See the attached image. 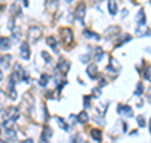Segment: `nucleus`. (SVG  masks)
Returning <instances> with one entry per match:
<instances>
[{
	"mask_svg": "<svg viewBox=\"0 0 151 143\" xmlns=\"http://www.w3.org/2000/svg\"><path fill=\"white\" fill-rule=\"evenodd\" d=\"M76 119H77V122H78V123H81V124H86V123L88 122L89 117H88L87 112H84V110H83V112H81V113L78 114L77 118H76Z\"/></svg>",
	"mask_w": 151,
	"mask_h": 143,
	"instance_id": "obj_18",
	"label": "nucleus"
},
{
	"mask_svg": "<svg viewBox=\"0 0 151 143\" xmlns=\"http://www.w3.org/2000/svg\"><path fill=\"white\" fill-rule=\"evenodd\" d=\"M107 8H108V12H110L111 15H116L117 12H119V5H117V0H108Z\"/></svg>",
	"mask_w": 151,
	"mask_h": 143,
	"instance_id": "obj_13",
	"label": "nucleus"
},
{
	"mask_svg": "<svg viewBox=\"0 0 151 143\" xmlns=\"http://www.w3.org/2000/svg\"><path fill=\"white\" fill-rule=\"evenodd\" d=\"M1 143H5V142H1Z\"/></svg>",
	"mask_w": 151,
	"mask_h": 143,
	"instance_id": "obj_49",
	"label": "nucleus"
},
{
	"mask_svg": "<svg viewBox=\"0 0 151 143\" xmlns=\"http://www.w3.org/2000/svg\"><path fill=\"white\" fill-rule=\"evenodd\" d=\"M131 39H132V37H131L130 34H124L121 38H119V39H117V42H119V43H116V46L119 47V46L124 45V43H127V42L131 41Z\"/></svg>",
	"mask_w": 151,
	"mask_h": 143,
	"instance_id": "obj_23",
	"label": "nucleus"
},
{
	"mask_svg": "<svg viewBox=\"0 0 151 143\" xmlns=\"http://www.w3.org/2000/svg\"><path fill=\"white\" fill-rule=\"evenodd\" d=\"M142 93H144V85L141 84V82H139L137 84V88H136V90H135V95L140 96V95H142Z\"/></svg>",
	"mask_w": 151,
	"mask_h": 143,
	"instance_id": "obj_30",
	"label": "nucleus"
},
{
	"mask_svg": "<svg viewBox=\"0 0 151 143\" xmlns=\"http://www.w3.org/2000/svg\"><path fill=\"white\" fill-rule=\"evenodd\" d=\"M39 143H48V138H45V137L42 136V137H40V141H39Z\"/></svg>",
	"mask_w": 151,
	"mask_h": 143,
	"instance_id": "obj_41",
	"label": "nucleus"
},
{
	"mask_svg": "<svg viewBox=\"0 0 151 143\" xmlns=\"http://www.w3.org/2000/svg\"><path fill=\"white\" fill-rule=\"evenodd\" d=\"M117 112H119V114L125 115L126 118H132L134 117V110H132V108L130 105H119Z\"/></svg>",
	"mask_w": 151,
	"mask_h": 143,
	"instance_id": "obj_8",
	"label": "nucleus"
},
{
	"mask_svg": "<svg viewBox=\"0 0 151 143\" xmlns=\"http://www.w3.org/2000/svg\"><path fill=\"white\" fill-rule=\"evenodd\" d=\"M126 131H127V124L124 123V132H126Z\"/></svg>",
	"mask_w": 151,
	"mask_h": 143,
	"instance_id": "obj_45",
	"label": "nucleus"
},
{
	"mask_svg": "<svg viewBox=\"0 0 151 143\" xmlns=\"http://www.w3.org/2000/svg\"><path fill=\"white\" fill-rule=\"evenodd\" d=\"M81 143H88V142H87V141H86V142H81Z\"/></svg>",
	"mask_w": 151,
	"mask_h": 143,
	"instance_id": "obj_48",
	"label": "nucleus"
},
{
	"mask_svg": "<svg viewBox=\"0 0 151 143\" xmlns=\"http://www.w3.org/2000/svg\"><path fill=\"white\" fill-rule=\"evenodd\" d=\"M107 82H106V81H105V79H103V77H101L100 79V84H98V85H100V88H102V86H105V85H106Z\"/></svg>",
	"mask_w": 151,
	"mask_h": 143,
	"instance_id": "obj_40",
	"label": "nucleus"
},
{
	"mask_svg": "<svg viewBox=\"0 0 151 143\" xmlns=\"http://www.w3.org/2000/svg\"><path fill=\"white\" fill-rule=\"evenodd\" d=\"M22 143H34V141H33L32 138H27V139H24Z\"/></svg>",
	"mask_w": 151,
	"mask_h": 143,
	"instance_id": "obj_42",
	"label": "nucleus"
},
{
	"mask_svg": "<svg viewBox=\"0 0 151 143\" xmlns=\"http://www.w3.org/2000/svg\"><path fill=\"white\" fill-rule=\"evenodd\" d=\"M43 112H44V119L47 120V119H48V113H47V108L45 107H43Z\"/></svg>",
	"mask_w": 151,
	"mask_h": 143,
	"instance_id": "obj_43",
	"label": "nucleus"
},
{
	"mask_svg": "<svg viewBox=\"0 0 151 143\" xmlns=\"http://www.w3.org/2000/svg\"><path fill=\"white\" fill-rule=\"evenodd\" d=\"M111 62H110V65L106 67V71H108L110 74H112V75H117V72L120 71V69H121V65L119 63V61L117 60H115L113 57H111Z\"/></svg>",
	"mask_w": 151,
	"mask_h": 143,
	"instance_id": "obj_7",
	"label": "nucleus"
},
{
	"mask_svg": "<svg viewBox=\"0 0 151 143\" xmlns=\"http://www.w3.org/2000/svg\"><path fill=\"white\" fill-rule=\"evenodd\" d=\"M136 22H137V26L146 24V17H145V13H144L142 9H141V10L137 13V15H136Z\"/></svg>",
	"mask_w": 151,
	"mask_h": 143,
	"instance_id": "obj_19",
	"label": "nucleus"
},
{
	"mask_svg": "<svg viewBox=\"0 0 151 143\" xmlns=\"http://www.w3.org/2000/svg\"><path fill=\"white\" fill-rule=\"evenodd\" d=\"M42 136L45 137V138H48V139H49V138L52 137V129H50L49 127H45L44 129H43V134H42Z\"/></svg>",
	"mask_w": 151,
	"mask_h": 143,
	"instance_id": "obj_31",
	"label": "nucleus"
},
{
	"mask_svg": "<svg viewBox=\"0 0 151 143\" xmlns=\"http://www.w3.org/2000/svg\"><path fill=\"white\" fill-rule=\"evenodd\" d=\"M91 137L93 138L94 141L101 142L102 141V132L100 129H92L91 131Z\"/></svg>",
	"mask_w": 151,
	"mask_h": 143,
	"instance_id": "obj_21",
	"label": "nucleus"
},
{
	"mask_svg": "<svg viewBox=\"0 0 151 143\" xmlns=\"http://www.w3.org/2000/svg\"><path fill=\"white\" fill-rule=\"evenodd\" d=\"M57 69H58L59 72H62V74H67L69 69H70V62L67 60H63V61H60V62L57 65Z\"/></svg>",
	"mask_w": 151,
	"mask_h": 143,
	"instance_id": "obj_12",
	"label": "nucleus"
},
{
	"mask_svg": "<svg viewBox=\"0 0 151 143\" xmlns=\"http://www.w3.org/2000/svg\"><path fill=\"white\" fill-rule=\"evenodd\" d=\"M8 95L12 100H15L18 96L17 90H15V81H14L13 76H10V77H9V81H8Z\"/></svg>",
	"mask_w": 151,
	"mask_h": 143,
	"instance_id": "obj_6",
	"label": "nucleus"
},
{
	"mask_svg": "<svg viewBox=\"0 0 151 143\" xmlns=\"http://www.w3.org/2000/svg\"><path fill=\"white\" fill-rule=\"evenodd\" d=\"M136 120H137L140 127H146V119L144 115H137L136 117Z\"/></svg>",
	"mask_w": 151,
	"mask_h": 143,
	"instance_id": "obj_29",
	"label": "nucleus"
},
{
	"mask_svg": "<svg viewBox=\"0 0 151 143\" xmlns=\"http://www.w3.org/2000/svg\"><path fill=\"white\" fill-rule=\"evenodd\" d=\"M92 93H93V94H92L93 98H100V96H101V90L98 89V88H97V89H93Z\"/></svg>",
	"mask_w": 151,
	"mask_h": 143,
	"instance_id": "obj_37",
	"label": "nucleus"
},
{
	"mask_svg": "<svg viewBox=\"0 0 151 143\" xmlns=\"http://www.w3.org/2000/svg\"><path fill=\"white\" fill-rule=\"evenodd\" d=\"M78 142H81V136L79 134H76L72 137V143H78Z\"/></svg>",
	"mask_w": 151,
	"mask_h": 143,
	"instance_id": "obj_38",
	"label": "nucleus"
},
{
	"mask_svg": "<svg viewBox=\"0 0 151 143\" xmlns=\"http://www.w3.org/2000/svg\"><path fill=\"white\" fill-rule=\"evenodd\" d=\"M20 56L24 60H29L30 57V48H29V43L28 42H23L20 46Z\"/></svg>",
	"mask_w": 151,
	"mask_h": 143,
	"instance_id": "obj_9",
	"label": "nucleus"
},
{
	"mask_svg": "<svg viewBox=\"0 0 151 143\" xmlns=\"http://www.w3.org/2000/svg\"><path fill=\"white\" fill-rule=\"evenodd\" d=\"M47 45H48L53 51H58V47H59V46H58V42H57L55 37L50 36V37L47 38Z\"/></svg>",
	"mask_w": 151,
	"mask_h": 143,
	"instance_id": "obj_17",
	"label": "nucleus"
},
{
	"mask_svg": "<svg viewBox=\"0 0 151 143\" xmlns=\"http://www.w3.org/2000/svg\"><path fill=\"white\" fill-rule=\"evenodd\" d=\"M48 81H49V76L47 75V74H43L40 76V79H39V81H38V82H39V85L40 86H47V85H48Z\"/></svg>",
	"mask_w": 151,
	"mask_h": 143,
	"instance_id": "obj_25",
	"label": "nucleus"
},
{
	"mask_svg": "<svg viewBox=\"0 0 151 143\" xmlns=\"http://www.w3.org/2000/svg\"><path fill=\"white\" fill-rule=\"evenodd\" d=\"M86 3H79L78 5H77V8H76V12H74V17H76V19H78L81 23H83V20H84V17H86Z\"/></svg>",
	"mask_w": 151,
	"mask_h": 143,
	"instance_id": "obj_4",
	"label": "nucleus"
},
{
	"mask_svg": "<svg viewBox=\"0 0 151 143\" xmlns=\"http://www.w3.org/2000/svg\"><path fill=\"white\" fill-rule=\"evenodd\" d=\"M42 34H43V33H42V29L39 27L32 26V27H29V29H28V39H29L32 43H37V42L40 39Z\"/></svg>",
	"mask_w": 151,
	"mask_h": 143,
	"instance_id": "obj_2",
	"label": "nucleus"
},
{
	"mask_svg": "<svg viewBox=\"0 0 151 143\" xmlns=\"http://www.w3.org/2000/svg\"><path fill=\"white\" fill-rule=\"evenodd\" d=\"M120 31L121 29H120L119 26H111L105 31V36L107 38H113V37H116L117 34H120Z\"/></svg>",
	"mask_w": 151,
	"mask_h": 143,
	"instance_id": "obj_10",
	"label": "nucleus"
},
{
	"mask_svg": "<svg viewBox=\"0 0 151 143\" xmlns=\"http://www.w3.org/2000/svg\"><path fill=\"white\" fill-rule=\"evenodd\" d=\"M105 56V53H103V50L101 48V47H97L96 48V55H94V58H96V62H100V61L102 60V57Z\"/></svg>",
	"mask_w": 151,
	"mask_h": 143,
	"instance_id": "obj_26",
	"label": "nucleus"
},
{
	"mask_svg": "<svg viewBox=\"0 0 151 143\" xmlns=\"http://www.w3.org/2000/svg\"><path fill=\"white\" fill-rule=\"evenodd\" d=\"M83 105H84V108L86 109H88L89 107H91V96H89V95H87V96H84L83 98Z\"/></svg>",
	"mask_w": 151,
	"mask_h": 143,
	"instance_id": "obj_32",
	"label": "nucleus"
},
{
	"mask_svg": "<svg viewBox=\"0 0 151 143\" xmlns=\"http://www.w3.org/2000/svg\"><path fill=\"white\" fill-rule=\"evenodd\" d=\"M12 76H13V79H15V81H24V82L29 84V80H30L29 74L19 63H15V66H14V74Z\"/></svg>",
	"mask_w": 151,
	"mask_h": 143,
	"instance_id": "obj_1",
	"label": "nucleus"
},
{
	"mask_svg": "<svg viewBox=\"0 0 151 143\" xmlns=\"http://www.w3.org/2000/svg\"><path fill=\"white\" fill-rule=\"evenodd\" d=\"M86 72H87V75H88L91 79H96V76H97V74H98V67H97V65H96V63H89Z\"/></svg>",
	"mask_w": 151,
	"mask_h": 143,
	"instance_id": "obj_14",
	"label": "nucleus"
},
{
	"mask_svg": "<svg viewBox=\"0 0 151 143\" xmlns=\"http://www.w3.org/2000/svg\"><path fill=\"white\" fill-rule=\"evenodd\" d=\"M4 99H5V94H4V93H3V90L0 89V104H1V101H3Z\"/></svg>",
	"mask_w": 151,
	"mask_h": 143,
	"instance_id": "obj_39",
	"label": "nucleus"
},
{
	"mask_svg": "<svg viewBox=\"0 0 151 143\" xmlns=\"http://www.w3.org/2000/svg\"><path fill=\"white\" fill-rule=\"evenodd\" d=\"M5 138L6 139H12L15 141L17 139V133L14 129H5Z\"/></svg>",
	"mask_w": 151,
	"mask_h": 143,
	"instance_id": "obj_24",
	"label": "nucleus"
},
{
	"mask_svg": "<svg viewBox=\"0 0 151 143\" xmlns=\"http://www.w3.org/2000/svg\"><path fill=\"white\" fill-rule=\"evenodd\" d=\"M12 32H13V37H14V38H17V39H19V38H20L22 32H20V29H19V28H14Z\"/></svg>",
	"mask_w": 151,
	"mask_h": 143,
	"instance_id": "obj_34",
	"label": "nucleus"
},
{
	"mask_svg": "<svg viewBox=\"0 0 151 143\" xmlns=\"http://www.w3.org/2000/svg\"><path fill=\"white\" fill-rule=\"evenodd\" d=\"M60 37L64 45H72L73 42V32L70 28H62L60 29Z\"/></svg>",
	"mask_w": 151,
	"mask_h": 143,
	"instance_id": "obj_3",
	"label": "nucleus"
},
{
	"mask_svg": "<svg viewBox=\"0 0 151 143\" xmlns=\"http://www.w3.org/2000/svg\"><path fill=\"white\" fill-rule=\"evenodd\" d=\"M42 57H43V58L45 60V62H47V63H49L50 61H52V57H50V55L48 53V52H45V51L42 52Z\"/></svg>",
	"mask_w": 151,
	"mask_h": 143,
	"instance_id": "obj_33",
	"label": "nucleus"
},
{
	"mask_svg": "<svg viewBox=\"0 0 151 143\" xmlns=\"http://www.w3.org/2000/svg\"><path fill=\"white\" fill-rule=\"evenodd\" d=\"M12 46V42H10V38L8 37H0V50L1 51H6L10 48Z\"/></svg>",
	"mask_w": 151,
	"mask_h": 143,
	"instance_id": "obj_16",
	"label": "nucleus"
},
{
	"mask_svg": "<svg viewBox=\"0 0 151 143\" xmlns=\"http://www.w3.org/2000/svg\"><path fill=\"white\" fill-rule=\"evenodd\" d=\"M14 124H15V122H14V120H10V119H6V120H4L3 127L5 128V129H14Z\"/></svg>",
	"mask_w": 151,
	"mask_h": 143,
	"instance_id": "obj_27",
	"label": "nucleus"
},
{
	"mask_svg": "<svg viewBox=\"0 0 151 143\" xmlns=\"http://www.w3.org/2000/svg\"><path fill=\"white\" fill-rule=\"evenodd\" d=\"M45 8L50 13L57 12V9H58V0H45Z\"/></svg>",
	"mask_w": 151,
	"mask_h": 143,
	"instance_id": "obj_15",
	"label": "nucleus"
},
{
	"mask_svg": "<svg viewBox=\"0 0 151 143\" xmlns=\"http://www.w3.org/2000/svg\"><path fill=\"white\" fill-rule=\"evenodd\" d=\"M13 57L12 55H3L1 57H0V66H1L3 69L8 70L9 67H10V62H12Z\"/></svg>",
	"mask_w": 151,
	"mask_h": 143,
	"instance_id": "obj_11",
	"label": "nucleus"
},
{
	"mask_svg": "<svg viewBox=\"0 0 151 143\" xmlns=\"http://www.w3.org/2000/svg\"><path fill=\"white\" fill-rule=\"evenodd\" d=\"M65 1H68V3H70V1H72V0H65Z\"/></svg>",
	"mask_w": 151,
	"mask_h": 143,
	"instance_id": "obj_47",
	"label": "nucleus"
},
{
	"mask_svg": "<svg viewBox=\"0 0 151 143\" xmlns=\"http://www.w3.org/2000/svg\"><path fill=\"white\" fill-rule=\"evenodd\" d=\"M8 28L10 31H13L14 28H15V22H14V17H12L10 19H9V22H8Z\"/></svg>",
	"mask_w": 151,
	"mask_h": 143,
	"instance_id": "obj_35",
	"label": "nucleus"
},
{
	"mask_svg": "<svg viewBox=\"0 0 151 143\" xmlns=\"http://www.w3.org/2000/svg\"><path fill=\"white\" fill-rule=\"evenodd\" d=\"M55 120L58 122V127L62 128L63 131H68V129H69V125L67 124V123H65L64 119H62L60 117H55Z\"/></svg>",
	"mask_w": 151,
	"mask_h": 143,
	"instance_id": "obj_22",
	"label": "nucleus"
},
{
	"mask_svg": "<svg viewBox=\"0 0 151 143\" xmlns=\"http://www.w3.org/2000/svg\"><path fill=\"white\" fill-rule=\"evenodd\" d=\"M136 34H137L139 37H142V36H149V29L147 27H146V24L144 26H137V29H136Z\"/></svg>",
	"mask_w": 151,
	"mask_h": 143,
	"instance_id": "obj_20",
	"label": "nucleus"
},
{
	"mask_svg": "<svg viewBox=\"0 0 151 143\" xmlns=\"http://www.w3.org/2000/svg\"><path fill=\"white\" fill-rule=\"evenodd\" d=\"M5 119H10V120H14L15 122L17 119L19 118V109L18 108H15V107H9V108H6V110H5Z\"/></svg>",
	"mask_w": 151,
	"mask_h": 143,
	"instance_id": "obj_5",
	"label": "nucleus"
},
{
	"mask_svg": "<svg viewBox=\"0 0 151 143\" xmlns=\"http://www.w3.org/2000/svg\"><path fill=\"white\" fill-rule=\"evenodd\" d=\"M83 36L87 37V38H94V39H100V36H98L97 33H92L91 31H87V29L83 32Z\"/></svg>",
	"mask_w": 151,
	"mask_h": 143,
	"instance_id": "obj_28",
	"label": "nucleus"
},
{
	"mask_svg": "<svg viewBox=\"0 0 151 143\" xmlns=\"http://www.w3.org/2000/svg\"><path fill=\"white\" fill-rule=\"evenodd\" d=\"M3 80V72H1V70H0V81Z\"/></svg>",
	"mask_w": 151,
	"mask_h": 143,
	"instance_id": "obj_46",
	"label": "nucleus"
},
{
	"mask_svg": "<svg viewBox=\"0 0 151 143\" xmlns=\"http://www.w3.org/2000/svg\"><path fill=\"white\" fill-rule=\"evenodd\" d=\"M127 14H129V10H127V9H124V10H122V18H125Z\"/></svg>",
	"mask_w": 151,
	"mask_h": 143,
	"instance_id": "obj_44",
	"label": "nucleus"
},
{
	"mask_svg": "<svg viewBox=\"0 0 151 143\" xmlns=\"http://www.w3.org/2000/svg\"><path fill=\"white\" fill-rule=\"evenodd\" d=\"M150 71H151V67L150 66H147V69L145 70V72H144V77L146 79V81H150Z\"/></svg>",
	"mask_w": 151,
	"mask_h": 143,
	"instance_id": "obj_36",
	"label": "nucleus"
}]
</instances>
